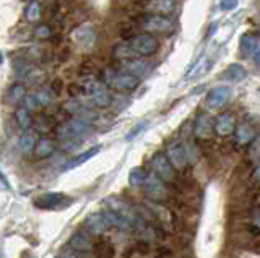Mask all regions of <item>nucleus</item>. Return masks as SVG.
Instances as JSON below:
<instances>
[{
	"mask_svg": "<svg viewBox=\"0 0 260 258\" xmlns=\"http://www.w3.org/2000/svg\"><path fill=\"white\" fill-rule=\"evenodd\" d=\"M81 93L88 96L94 107L106 109L112 104V94L109 93V88L103 82H98V80L88 78L86 82L81 85Z\"/></svg>",
	"mask_w": 260,
	"mask_h": 258,
	"instance_id": "nucleus-1",
	"label": "nucleus"
},
{
	"mask_svg": "<svg viewBox=\"0 0 260 258\" xmlns=\"http://www.w3.org/2000/svg\"><path fill=\"white\" fill-rule=\"evenodd\" d=\"M103 83L114 91H134L140 86V77L125 73V71H104Z\"/></svg>",
	"mask_w": 260,
	"mask_h": 258,
	"instance_id": "nucleus-2",
	"label": "nucleus"
},
{
	"mask_svg": "<svg viewBox=\"0 0 260 258\" xmlns=\"http://www.w3.org/2000/svg\"><path fill=\"white\" fill-rule=\"evenodd\" d=\"M127 43L138 54V57H150V55L156 54L159 49L158 39L150 33L134 34L132 38L127 39Z\"/></svg>",
	"mask_w": 260,
	"mask_h": 258,
	"instance_id": "nucleus-3",
	"label": "nucleus"
},
{
	"mask_svg": "<svg viewBox=\"0 0 260 258\" xmlns=\"http://www.w3.org/2000/svg\"><path fill=\"white\" fill-rule=\"evenodd\" d=\"M70 198H67V195L59 192H44L38 195L35 200H32V205H35L38 209H43V211H49V209H62L67 208L69 205H72Z\"/></svg>",
	"mask_w": 260,
	"mask_h": 258,
	"instance_id": "nucleus-4",
	"label": "nucleus"
},
{
	"mask_svg": "<svg viewBox=\"0 0 260 258\" xmlns=\"http://www.w3.org/2000/svg\"><path fill=\"white\" fill-rule=\"evenodd\" d=\"M142 187H143L145 197L153 200V201H156V203L165 201L168 198V187H166L165 180H162L161 177H158L154 172L146 175V179H145Z\"/></svg>",
	"mask_w": 260,
	"mask_h": 258,
	"instance_id": "nucleus-5",
	"label": "nucleus"
},
{
	"mask_svg": "<svg viewBox=\"0 0 260 258\" xmlns=\"http://www.w3.org/2000/svg\"><path fill=\"white\" fill-rule=\"evenodd\" d=\"M140 25L143 26L145 31H148V33H171V31L174 29V23L171 21V18L165 17V15H158V13L145 15L140 21Z\"/></svg>",
	"mask_w": 260,
	"mask_h": 258,
	"instance_id": "nucleus-6",
	"label": "nucleus"
},
{
	"mask_svg": "<svg viewBox=\"0 0 260 258\" xmlns=\"http://www.w3.org/2000/svg\"><path fill=\"white\" fill-rule=\"evenodd\" d=\"M150 164L153 172L158 177H161L165 182H171L174 179V167L169 163L166 153H156V155H153Z\"/></svg>",
	"mask_w": 260,
	"mask_h": 258,
	"instance_id": "nucleus-7",
	"label": "nucleus"
},
{
	"mask_svg": "<svg viewBox=\"0 0 260 258\" xmlns=\"http://www.w3.org/2000/svg\"><path fill=\"white\" fill-rule=\"evenodd\" d=\"M85 228L91 236L100 237L111 229V224L104 213H93L85 219Z\"/></svg>",
	"mask_w": 260,
	"mask_h": 258,
	"instance_id": "nucleus-8",
	"label": "nucleus"
},
{
	"mask_svg": "<svg viewBox=\"0 0 260 258\" xmlns=\"http://www.w3.org/2000/svg\"><path fill=\"white\" fill-rule=\"evenodd\" d=\"M231 88L230 86H215V88H211V90L208 91L207 94V106L210 109H218V107H223L224 104L231 99Z\"/></svg>",
	"mask_w": 260,
	"mask_h": 258,
	"instance_id": "nucleus-9",
	"label": "nucleus"
},
{
	"mask_svg": "<svg viewBox=\"0 0 260 258\" xmlns=\"http://www.w3.org/2000/svg\"><path fill=\"white\" fill-rule=\"evenodd\" d=\"M166 156L173 167L179 169V171H182L189 164V156H187V151L181 143H171L166 150Z\"/></svg>",
	"mask_w": 260,
	"mask_h": 258,
	"instance_id": "nucleus-10",
	"label": "nucleus"
},
{
	"mask_svg": "<svg viewBox=\"0 0 260 258\" xmlns=\"http://www.w3.org/2000/svg\"><path fill=\"white\" fill-rule=\"evenodd\" d=\"M70 38H72V41L80 47H91L94 44L96 34L91 25H80L75 29H72Z\"/></svg>",
	"mask_w": 260,
	"mask_h": 258,
	"instance_id": "nucleus-11",
	"label": "nucleus"
},
{
	"mask_svg": "<svg viewBox=\"0 0 260 258\" xmlns=\"http://www.w3.org/2000/svg\"><path fill=\"white\" fill-rule=\"evenodd\" d=\"M70 248L73 250L72 253H67V255H73V256H81V255H88L89 252L93 250V244L91 240L88 239L86 234L83 232H77L73 234L70 242H69Z\"/></svg>",
	"mask_w": 260,
	"mask_h": 258,
	"instance_id": "nucleus-12",
	"label": "nucleus"
},
{
	"mask_svg": "<svg viewBox=\"0 0 260 258\" xmlns=\"http://www.w3.org/2000/svg\"><path fill=\"white\" fill-rule=\"evenodd\" d=\"M211 132H213V117L210 114H205V112H202V114H199L197 119H195L193 135L200 140H208Z\"/></svg>",
	"mask_w": 260,
	"mask_h": 258,
	"instance_id": "nucleus-13",
	"label": "nucleus"
},
{
	"mask_svg": "<svg viewBox=\"0 0 260 258\" xmlns=\"http://www.w3.org/2000/svg\"><path fill=\"white\" fill-rule=\"evenodd\" d=\"M148 68H150V63L145 60H140L138 57L120 60L119 67H117L119 71H125V73H132L137 77H143L146 71H148Z\"/></svg>",
	"mask_w": 260,
	"mask_h": 258,
	"instance_id": "nucleus-14",
	"label": "nucleus"
},
{
	"mask_svg": "<svg viewBox=\"0 0 260 258\" xmlns=\"http://www.w3.org/2000/svg\"><path fill=\"white\" fill-rule=\"evenodd\" d=\"M236 128V122H234V117L230 114V112H223L219 114L215 120H213V132L218 136H228L234 132Z\"/></svg>",
	"mask_w": 260,
	"mask_h": 258,
	"instance_id": "nucleus-15",
	"label": "nucleus"
},
{
	"mask_svg": "<svg viewBox=\"0 0 260 258\" xmlns=\"http://www.w3.org/2000/svg\"><path fill=\"white\" fill-rule=\"evenodd\" d=\"M143 9L148 13L169 15L176 10V0H146Z\"/></svg>",
	"mask_w": 260,
	"mask_h": 258,
	"instance_id": "nucleus-16",
	"label": "nucleus"
},
{
	"mask_svg": "<svg viewBox=\"0 0 260 258\" xmlns=\"http://www.w3.org/2000/svg\"><path fill=\"white\" fill-rule=\"evenodd\" d=\"M32 151H35V156L36 159H46L49 156L54 155L55 151V143L47 138V136H43V138H39L35 144V148H32Z\"/></svg>",
	"mask_w": 260,
	"mask_h": 258,
	"instance_id": "nucleus-17",
	"label": "nucleus"
},
{
	"mask_svg": "<svg viewBox=\"0 0 260 258\" xmlns=\"http://www.w3.org/2000/svg\"><path fill=\"white\" fill-rule=\"evenodd\" d=\"M106 214V217H108V221L111 224V228H116L119 231H132V224H130L124 216L119 214L117 211H114V209H106V211H103Z\"/></svg>",
	"mask_w": 260,
	"mask_h": 258,
	"instance_id": "nucleus-18",
	"label": "nucleus"
},
{
	"mask_svg": "<svg viewBox=\"0 0 260 258\" xmlns=\"http://www.w3.org/2000/svg\"><path fill=\"white\" fill-rule=\"evenodd\" d=\"M234 130H236V143H238L239 146H246V144H249L255 138L254 127L249 124H241L238 128H234Z\"/></svg>",
	"mask_w": 260,
	"mask_h": 258,
	"instance_id": "nucleus-19",
	"label": "nucleus"
},
{
	"mask_svg": "<svg viewBox=\"0 0 260 258\" xmlns=\"http://www.w3.org/2000/svg\"><path fill=\"white\" fill-rule=\"evenodd\" d=\"M101 151V148L100 146H93V148H89L88 151H83L81 155H78V156H75L73 159H70V163L65 166V169H73V167H78V166H81V164H85L86 161H89L91 158H94L98 153Z\"/></svg>",
	"mask_w": 260,
	"mask_h": 258,
	"instance_id": "nucleus-20",
	"label": "nucleus"
},
{
	"mask_svg": "<svg viewBox=\"0 0 260 258\" xmlns=\"http://www.w3.org/2000/svg\"><path fill=\"white\" fill-rule=\"evenodd\" d=\"M112 55L116 59L119 60H125V59H135L138 57V54L130 47V44L125 41V43H119L114 46V49H112Z\"/></svg>",
	"mask_w": 260,
	"mask_h": 258,
	"instance_id": "nucleus-21",
	"label": "nucleus"
},
{
	"mask_svg": "<svg viewBox=\"0 0 260 258\" xmlns=\"http://www.w3.org/2000/svg\"><path fill=\"white\" fill-rule=\"evenodd\" d=\"M223 77L226 80H230V82L239 83V82H242V80L247 77V71H246V68L241 65V63H231V65L228 67V70L224 71Z\"/></svg>",
	"mask_w": 260,
	"mask_h": 258,
	"instance_id": "nucleus-22",
	"label": "nucleus"
},
{
	"mask_svg": "<svg viewBox=\"0 0 260 258\" xmlns=\"http://www.w3.org/2000/svg\"><path fill=\"white\" fill-rule=\"evenodd\" d=\"M255 49H257V39L252 34H242L241 41H239V51L244 57L252 55L255 52Z\"/></svg>",
	"mask_w": 260,
	"mask_h": 258,
	"instance_id": "nucleus-23",
	"label": "nucleus"
},
{
	"mask_svg": "<svg viewBox=\"0 0 260 258\" xmlns=\"http://www.w3.org/2000/svg\"><path fill=\"white\" fill-rule=\"evenodd\" d=\"M24 94H26V88H24V85L13 83L10 88H8L7 99H8V102H10V104H18L24 98Z\"/></svg>",
	"mask_w": 260,
	"mask_h": 258,
	"instance_id": "nucleus-24",
	"label": "nucleus"
},
{
	"mask_svg": "<svg viewBox=\"0 0 260 258\" xmlns=\"http://www.w3.org/2000/svg\"><path fill=\"white\" fill-rule=\"evenodd\" d=\"M41 4L38 0H31V2L26 5V9H24V18H26L29 23H36L41 20Z\"/></svg>",
	"mask_w": 260,
	"mask_h": 258,
	"instance_id": "nucleus-25",
	"label": "nucleus"
},
{
	"mask_svg": "<svg viewBox=\"0 0 260 258\" xmlns=\"http://www.w3.org/2000/svg\"><path fill=\"white\" fill-rule=\"evenodd\" d=\"M146 171L143 167H134L132 171L128 172V183H130V187H134V189H137V187H142L143 185V182H145V179H146Z\"/></svg>",
	"mask_w": 260,
	"mask_h": 258,
	"instance_id": "nucleus-26",
	"label": "nucleus"
},
{
	"mask_svg": "<svg viewBox=\"0 0 260 258\" xmlns=\"http://www.w3.org/2000/svg\"><path fill=\"white\" fill-rule=\"evenodd\" d=\"M15 120H16V124H18V127L21 128V130H28L32 124L29 110L26 107H18L15 110Z\"/></svg>",
	"mask_w": 260,
	"mask_h": 258,
	"instance_id": "nucleus-27",
	"label": "nucleus"
},
{
	"mask_svg": "<svg viewBox=\"0 0 260 258\" xmlns=\"http://www.w3.org/2000/svg\"><path fill=\"white\" fill-rule=\"evenodd\" d=\"M35 144H36V138H35V135H32L31 132L28 130H23L21 136H20V140H18V146L23 153H29L32 148H35Z\"/></svg>",
	"mask_w": 260,
	"mask_h": 258,
	"instance_id": "nucleus-28",
	"label": "nucleus"
},
{
	"mask_svg": "<svg viewBox=\"0 0 260 258\" xmlns=\"http://www.w3.org/2000/svg\"><path fill=\"white\" fill-rule=\"evenodd\" d=\"M21 102H23V107H26L28 110H39L41 107H43V104H41V101L38 99L36 93L24 94V98L21 99Z\"/></svg>",
	"mask_w": 260,
	"mask_h": 258,
	"instance_id": "nucleus-29",
	"label": "nucleus"
},
{
	"mask_svg": "<svg viewBox=\"0 0 260 258\" xmlns=\"http://www.w3.org/2000/svg\"><path fill=\"white\" fill-rule=\"evenodd\" d=\"M249 156L252 161H260V136H255L249 143Z\"/></svg>",
	"mask_w": 260,
	"mask_h": 258,
	"instance_id": "nucleus-30",
	"label": "nucleus"
},
{
	"mask_svg": "<svg viewBox=\"0 0 260 258\" xmlns=\"http://www.w3.org/2000/svg\"><path fill=\"white\" fill-rule=\"evenodd\" d=\"M208 65H210V62L207 59H202L197 65H195L190 71H189V77H200L202 73H205V71L208 70Z\"/></svg>",
	"mask_w": 260,
	"mask_h": 258,
	"instance_id": "nucleus-31",
	"label": "nucleus"
},
{
	"mask_svg": "<svg viewBox=\"0 0 260 258\" xmlns=\"http://www.w3.org/2000/svg\"><path fill=\"white\" fill-rule=\"evenodd\" d=\"M35 36L36 39H41V41H44V39H49L52 36V31L51 28H49L47 25H41L35 29Z\"/></svg>",
	"mask_w": 260,
	"mask_h": 258,
	"instance_id": "nucleus-32",
	"label": "nucleus"
},
{
	"mask_svg": "<svg viewBox=\"0 0 260 258\" xmlns=\"http://www.w3.org/2000/svg\"><path fill=\"white\" fill-rule=\"evenodd\" d=\"M44 78V71L39 70V68H31L28 73H26V80L29 83H35V82H43Z\"/></svg>",
	"mask_w": 260,
	"mask_h": 258,
	"instance_id": "nucleus-33",
	"label": "nucleus"
},
{
	"mask_svg": "<svg viewBox=\"0 0 260 258\" xmlns=\"http://www.w3.org/2000/svg\"><path fill=\"white\" fill-rule=\"evenodd\" d=\"M63 90V80L62 78H54L51 82V93H54L55 96L60 94Z\"/></svg>",
	"mask_w": 260,
	"mask_h": 258,
	"instance_id": "nucleus-34",
	"label": "nucleus"
},
{
	"mask_svg": "<svg viewBox=\"0 0 260 258\" xmlns=\"http://www.w3.org/2000/svg\"><path fill=\"white\" fill-rule=\"evenodd\" d=\"M145 128H146V122H142V124H138L137 127H134L132 130H130V133H128V135L125 136V138H127V140H134L137 135H140V133H142V132L145 130Z\"/></svg>",
	"mask_w": 260,
	"mask_h": 258,
	"instance_id": "nucleus-35",
	"label": "nucleus"
},
{
	"mask_svg": "<svg viewBox=\"0 0 260 258\" xmlns=\"http://www.w3.org/2000/svg\"><path fill=\"white\" fill-rule=\"evenodd\" d=\"M36 96L41 101V104H43V107L49 106V104L52 102V98H51V94H49V91H39V93H36Z\"/></svg>",
	"mask_w": 260,
	"mask_h": 258,
	"instance_id": "nucleus-36",
	"label": "nucleus"
},
{
	"mask_svg": "<svg viewBox=\"0 0 260 258\" xmlns=\"http://www.w3.org/2000/svg\"><path fill=\"white\" fill-rule=\"evenodd\" d=\"M236 7H238V0H221V4H219V9L224 12H230Z\"/></svg>",
	"mask_w": 260,
	"mask_h": 258,
	"instance_id": "nucleus-37",
	"label": "nucleus"
},
{
	"mask_svg": "<svg viewBox=\"0 0 260 258\" xmlns=\"http://www.w3.org/2000/svg\"><path fill=\"white\" fill-rule=\"evenodd\" d=\"M8 190H10V183H8L4 172L0 171V192H8Z\"/></svg>",
	"mask_w": 260,
	"mask_h": 258,
	"instance_id": "nucleus-38",
	"label": "nucleus"
},
{
	"mask_svg": "<svg viewBox=\"0 0 260 258\" xmlns=\"http://www.w3.org/2000/svg\"><path fill=\"white\" fill-rule=\"evenodd\" d=\"M69 91H70V96H72V98H77V96L81 93V86H80V85H75V83H72V85L69 86Z\"/></svg>",
	"mask_w": 260,
	"mask_h": 258,
	"instance_id": "nucleus-39",
	"label": "nucleus"
},
{
	"mask_svg": "<svg viewBox=\"0 0 260 258\" xmlns=\"http://www.w3.org/2000/svg\"><path fill=\"white\" fill-rule=\"evenodd\" d=\"M252 55H254V62L257 63V65H260V47H258V49H255V52Z\"/></svg>",
	"mask_w": 260,
	"mask_h": 258,
	"instance_id": "nucleus-40",
	"label": "nucleus"
},
{
	"mask_svg": "<svg viewBox=\"0 0 260 258\" xmlns=\"http://www.w3.org/2000/svg\"><path fill=\"white\" fill-rule=\"evenodd\" d=\"M254 179L260 180V164L257 166V169H255V172H254Z\"/></svg>",
	"mask_w": 260,
	"mask_h": 258,
	"instance_id": "nucleus-41",
	"label": "nucleus"
},
{
	"mask_svg": "<svg viewBox=\"0 0 260 258\" xmlns=\"http://www.w3.org/2000/svg\"><path fill=\"white\" fill-rule=\"evenodd\" d=\"M52 39H54V41H52L54 44H59L60 43V36H54Z\"/></svg>",
	"mask_w": 260,
	"mask_h": 258,
	"instance_id": "nucleus-42",
	"label": "nucleus"
},
{
	"mask_svg": "<svg viewBox=\"0 0 260 258\" xmlns=\"http://www.w3.org/2000/svg\"><path fill=\"white\" fill-rule=\"evenodd\" d=\"M254 223H255L257 226H260V213H258V214L255 216V219H254Z\"/></svg>",
	"mask_w": 260,
	"mask_h": 258,
	"instance_id": "nucleus-43",
	"label": "nucleus"
},
{
	"mask_svg": "<svg viewBox=\"0 0 260 258\" xmlns=\"http://www.w3.org/2000/svg\"><path fill=\"white\" fill-rule=\"evenodd\" d=\"M4 60H5V59H4V54L0 52V65H2V63H4Z\"/></svg>",
	"mask_w": 260,
	"mask_h": 258,
	"instance_id": "nucleus-44",
	"label": "nucleus"
}]
</instances>
